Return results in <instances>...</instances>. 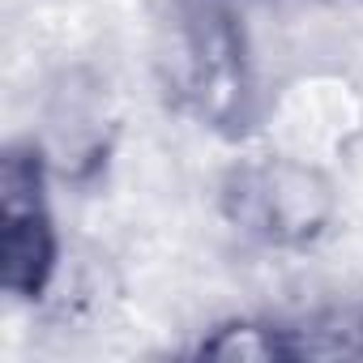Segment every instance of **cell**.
<instances>
[{
  "label": "cell",
  "instance_id": "7a4b0ae2",
  "mask_svg": "<svg viewBox=\"0 0 363 363\" xmlns=\"http://www.w3.org/2000/svg\"><path fill=\"white\" fill-rule=\"evenodd\" d=\"M214 210L248 248L308 257L342 223V184L316 154L274 141L261 150L244 145L218 175Z\"/></svg>",
  "mask_w": 363,
  "mask_h": 363
},
{
  "label": "cell",
  "instance_id": "277c9868",
  "mask_svg": "<svg viewBox=\"0 0 363 363\" xmlns=\"http://www.w3.org/2000/svg\"><path fill=\"white\" fill-rule=\"evenodd\" d=\"M26 133L39 141L60 189L94 193L99 184H107L120 150V111L94 69H60L43 86L35 128Z\"/></svg>",
  "mask_w": 363,
  "mask_h": 363
},
{
  "label": "cell",
  "instance_id": "5b68a950",
  "mask_svg": "<svg viewBox=\"0 0 363 363\" xmlns=\"http://www.w3.org/2000/svg\"><path fill=\"white\" fill-rule=\"evenodd\" d=\"M291 363H363V295H333L282 312Z\"/></svg>",
  "mask_w": 363,
  "mask_h": 363
},
{
  "label": "cell",
  "instance_id": "6da1fadb",
  "mask_svg": "<svg viewBox=\"0 0 363 363\" xmlns=\"http://www.w3.org/2000/svg\"><path fill=\"white\" fill-rule=\"evenodd\" d=\"M167 103L223 145H252L269 124V90L240 0H171L158 30Z\"/></svg>",
  "mask_w": 363,
  "mask_h": 363
},
{
  "label": "cell",
  "instance_id": "3957f363",
  "mask_svg": "<svg viewBox=\"0 0 363 363\" xmlns=\"http://www.w3.org/2000/svg\"><path fill=\"white\" fill-rule=\"evenodd\" d=\"M56 189L39 141L30 133L9 137L0 150V291L30 312L52 308L69 269Z\"/></svg>",
  "mask_w": 363,
  "mask_h": 363
},
{
  "label": "cell",
  "instance_id": "8992f818",
  "mask_svg": "<svg viewBox=\"0 0 363 363\" xmlns=\"http://www.w3.org/2000/svg\"><path fill=\"white\" fill-rule=\"evenodd\" d=\"M197 363H291L282 312H231L197 329L184 346Z\"/></svg>",
  "mask_w": 363,
  "mask_h": 363
}]
</instances>
